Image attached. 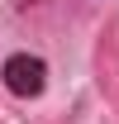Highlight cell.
<instances>
[{
    "mask_svg": "<svg viewBox=\"0 0 119 124\" xmlns=\"http://www.w3.org/2000/svg\"><path fill=\"white\" fill-rule=\"evenodd\" d=\"M0 81H5V91L19 95V100H38L48 91V62L38 53H10V57L0 62Z\"/></svg>",
    "mask_w": 119,
    "mask_h": 124,
    "instance_id": "6da1fadb",
    "label": "cell"
}]
</instances>
